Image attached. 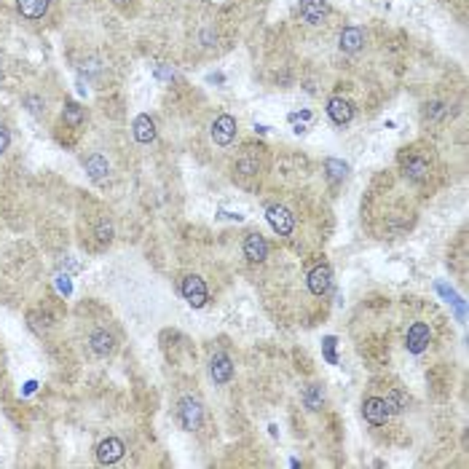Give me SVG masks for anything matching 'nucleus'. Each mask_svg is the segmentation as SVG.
Here are the masks:
<instances>
[{
  "mask_svg": "<svg viewBox=\"0 0 469 469\" xmlns=\"http://www.w3.org/2000/svg\"><path fill=\"white\" fill-rule=\"evenodd\" d=\"M8 142H11V137H8V129L0 124V153L8 148Z\"/></svg>",
  "mask_w": 469,
  "mask_h": 469,
  "instance_id": "obj_24",
  "label": "nucleus"
},
{
  "mask_svg": "<svg viewBox=\"0 0 469 469\" xmlns=\"http://www.w3.org/2000/svg\"><path fill=\"white\" fill-rule=\"evenodd\" d=\"M362 43H365V35H362L359 27H346V30L341 32V51H346V54L359 51Z\"/></svg>",
  "mask_w": 469,
  "mask_h": 469,
  "instance_id": "obj_14",
  "label": "nucleus"
},
{
  "mask_svg": "<svg viewBox=\"0 0 469 469\" xmlns=\"http://www.w3.org/2000/svg\"><path fill=\"white\" fill-rule=\"evenodd\" d=\"M327 172H330V177H335V180H341V177H346V172H348V166H346L344 161H335V158H327Z\"/></svg>",
  "mask_w": 469,
  "mask_h": 469,
  "instance_id": "obj_21",
  "label": "nucleus"
},
{
  "mask_svg": "<svg viewBox=\"0 0 469 469\" xmlns=\"http://www.w3.org/2000/svg\"><path fill=\"white\" fill-rule=\"evenodd\" d=\"M86 172L92 180H102L107 175V161L102 156H89L86 158Z\"/></svg>",
  "mask_w": 469,
  "mask_h": 469,
  "instance_id": "obj_18",
  "label": "nucleus"
},
{
  "mask_svg": "<svg viewBox=\"0 0 469 469\" xmlns=\"http://www.w3.org/2000/svg\"><path fill=\"white\" fill-rule=\"evenodd\" d=\"M386 407H389V413H392V410H403V407H407V397L405 394H400V392H389Z\"/></svg>",
  "mask_w": 469,
  "mask_h": 469,
  "instance_id": "obj_22",
  "label": "nucleus"
},
{
  "mask_svg": "<svg viewBox=\"0 0 469 469\" xmlns=\"http://www.w3.org/2000/svg\"><path fill=\"white\" fill-rule=\"evenodd\" d=\"M25 102H27V105H30V113H35V116H38V113H40V110H43V107H40V99H35V97H27V99H25Z\"/></svg>",
  "mask_w": 469,
  "mask_h": 469,
  "instance_id": "obj_25",
  "label": "nucleus"
},
{
  "mask_svg": "<svg viewBox=\"0 0 469 469\" xmlns=\"http://www.w3.org/2000/svg\"><path fill=\"white\" fill-rule=\"evenodd\" d=\"M266 218H268L271 228H274L279 236H290V233H292V225H295V220H292V215H290L284 207H268Z\"/></svg>",
  "mask_w": 469,
  "mask_h": 469,
  "instance_id": "obj_4",
  "label": "nucleus"
},
{
  "mask_svg": "<svg viewBox=\"0 0 469 469\" xmlns=\"http://www.w3.org/2000/svg\"><path fill=\"white\" fill-rule=\"evenodd\" d=\"M327 113H330V118L335 121V124H348L351 118H354V107H351V102L348 99H344V97H333L330 102H327Z\"/></svg>",
  "mask_w": 469,
  "mask_h": 469,
  "instance_id": "obj_8",
  "label": "nucleus"
},
{
  "mask_svg": "<svg viewBox=\"0 0 469 469\" xmlns=\"http://www.w3.org/2000/svg\"><path fill=\"white\" fill-rule=\"evenodd\" d=\"M92 348L94 354H99V357H107L113 348H116V341H113V335L110 333H105V330H97L92 335Z\"/></svg>",
  "mask_w": 469,
  "mask_h": 469,
  "instance_id": "obj_17",
  "label": "nucleus"
},
{
  "mask_svg": "<svg viewBox=\"0 0 469 469\" xmlns=\"http://www.w3.org/2000/svg\"><path fill=\"white\" fill-rule=\"evenodd\" d=\"M19 14L27 19H40L49 11V0H16Z\"/></svg>",
  "mask_w": 469,
  "mask_h": 469,
  "instance_id": "obj_15",
  "label": "nucleus"
},
{
  "mask_svg": "<svg viewBox=\"0 0 469 469\" xmlns=\"http://www.w3.org/2000/svg\"><path fill=\"white\" fill-rule=\"evenodd\" d=\"M134 137H137V142H151L156 137V126H153V121L148 116H137L134 118Z\"/></svg>",
  "mask_w": 469,
  "mask_h": 469,
  "instance_id": "obj_16",
  "label": "nucleus"
},
{
  "mask_svg": "<svg viewBox=\"0 0 469 469\" xmlns=\"http://www.w3.org/2000/svg\"><path fill=\"white\" fill-rule=\"evenodd\" d=\"M177 416H180V421H183V427H186L188 432L199 429V424H201V405H199V400H193V397L183 400L180 407H177Z\"/></svg>",
  "mask_w": 469,
  "mask_h": 469,
  "instance_id": "obj_2",
  "label": "nucleus"
},
{
  "mask_svg": "<svg viewBox=\"0 0 469 469\" xmlns=\"http://www.w3.org/2000/svg\"><path fill=\"white\" fill-rule=\"evenodd\" d=\"M62 118H64V124L81 126L84 124V107H81V105H75V102H67V105H64Z\"/></svg>",
  "mask_w": 469,
  "mask_h": 469,
  "instance_id": "obj_20",
  "label": "nucleus"
},
{
  "mask_svg": "<svg viewBox=\"0 0 469 469\" xmlns=\"http://www.w3.org/2000/svg\"><path fill=\"white\" fill-rule=\"evenodd\" d=\"M210 370H212L215 383H228V381H231V375H233V365H231V359H228L225 354H215V357H212Z\"/></svg>",
  "mask_w": 469,
  "mask_h": 469,
  "instance_id": "obj_12",
  "label": "nucleus"
},
{
  "mask_svg": "<svg viewBox=\"0 0 469 469\" xmlns=\"http://www.w3.org/2000/svg\"><path fill=\"white\" fill-rule=\"evenodd\" d=\"M121 3H124V0H121Z\"/></svg>",
  "mask_w": 469,
  "mask_h": 469,
  "instance_id": "obj_26",
  "label": "nucleus"
},
{
  "mask_svg": "<svg viewBox=\"0 0 469 469\" xmlns=\"http://www.w3.org/2000/svg\"><path fill=\"white\" fill-rule=\"evenodd\" d=\"M301 16L309 25H322L327 16V3L325 0H301Z\"/></svg>",
  "mask_w": 469,
  "mask_h": 469,
  "instance_id": "obj_9",
  "label": "nucleus"
},
{
  "mask_svg": "<svg viewBox=\"0 0 469 469\" xmlns=\"http://www.w3.org/2000/svg\"><path fill=\"white\" fill-rule=\"evenodd\" d=\"M429 338H432L429 327H427L424 322H416V325L407 330V351H413V354H421V351L429 346Z\"/></svg>",
  "mask_w": 469,
  "mask_h": 469,
  "instance_id": "obj_6",
  "label": "nucleus"
},
{
  "mask_svg": "<svg viewBox=\"0 0 469 469\" xmlns=\"http://www.w3.org/2000/svg\"><path fill=\"white\" fill-rule=\"evenodd\" d=\"M445 113V107L440 105V102H432V105H427V118H440Z\"/></svg>",
  "mask_w": 469,
  "mask_h": 469,
  "instance_id": "obj_23",
  "label": "nucleus"
},
{
  "mask_svg": "<svg viewBox=\"0 0 469 469\" xmlns=\"http://www.w3.org/2000/svg\"><path fill=\"white\" fill-rule=\"evenodd\" d=\"M124 456V442L118 438H107L97 445V459L99 464H116Z\"/></svg>",
  "mask_w": 469,
  "mask_h": 469,
  "instance_id": "obj_3",
  "label": "nucleus"
},
{
  "mask_svg": "<svg viewBox=\"0 0 469 469\" xmlns=\"http://www.w3.org/2000/svg\"><path fill=\"white\" fill-rule=\"evenodd\" d=\"M183 295H186V301L193 306V309H201V306L207 303V284H204V279H199V277H186V279H183Z\"/></svg>",
  "mask_w": 469,
  "mask_h": 469,
  "instance_id": "obj_1",
  "label": "nucleus"
},
{
  "mask_svg": "<svg viewBox=\"0 0 469 469\" xmlns=\"http://www.w3.org/2000/svg\"><path fill=\"white\" fill-rule=\"evenodd\" d=\"M362 413H365V418H368L373 427L386 424V418H389V407H386V400H381V397H370V400H365Z\"/></svg>",
  "mask_w": 469,
  "mask_h": 469,
  "instance_id": "obj_7",
  "label": "nucleus"
},
{
  "mask_svg": "<svg viewBox=\"0 0 469 469\" xmlns=\"http://www.w3.org/2000/svg\"><path fill=\"white\" fill-rule=\"evenodd\" d=\"M233 137H236V121H233L231 116H220V118H215V124H212V140H215L218 145H231Z\"/></svg>",
  "mask_w": 469,
  "mask_h": 469,
  "instance_id": "obj_5",
  "label": "nucleus"
},
{
  "mask_svg": "<svg viewBox=\"0 0 469 469\" xmlns=\"http://www.w3.org/2000/svg\"><path fill=\"white\" fill-rule=\"evenodd\" d=\"M403 169H405L407 180H427L429 177V161L421 156H410Z\"/></svg>",
  "mask_w": 469,
  "mask_h": 469,
  "instance_id": "obj_13",
  "label": "nucleus"
},
{
  "mask_svg": "<svg viewBox=\"0 0 469 469\" xmlns=\"http://www.w3.org/2000/svg\"><path fill=\"white\" fill-rule=\"evenodd\" d=\"M333 287V274L327 266H316L312 274H309V290L314 295H325L327 290Z\"/></svg>",
  "mask_w": 469,
  "mask_h": 469,
  "instance_id": "obj_10",
  "label": "nucleus"
},
{
  "mask_svg": "<svg viewBox=\"0 0 469 469\" xmlns=\"http://www.w3.org/2000/svg\"><path fill=\"white\" fill-rule=\"evenodd\" d=\"M303 403H306L309 410H319L322 403H325V389H322L319 383L309 386V389H306V394H303Z\"/></svg>",
  "mask_w": 469,
  "mask_h": 469,
  "instance_id": "obj_19",
  "label": "nucleus"
},
{
  "mask_svg": "<svg viewBox=\"0 0 469 469\" xmlns=\"http://www.w3.org/2000/svg\"><path fill=\"white\" fill-rule=\"evenodd\" d=\"M244 255L250 257L252 263L266 260V257H268V242H266L260 233H250V236L244 239Z\"/></svg>",
  "mask_w": 469,
  "mask_h": 469,
  "instance_id": "obj_11",
  "label": "nucleus"
}]
</instances>
